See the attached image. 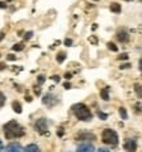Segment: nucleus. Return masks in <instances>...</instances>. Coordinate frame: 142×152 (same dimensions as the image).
<instances>
[{"label":"nucleus","mask_w":142,"mask_h":152,"mask_svg":"<svg viewBox=\"0 0 142 152\" xmlns=\"http://www.w3.org/2000/svg\"><path fill=\"white\" fill-rule=\"evenodd\" d=\"M25 134L24 127L17 123L16 121H9L8 123L4 125V135L7 139H16V138H21Z\"/></svg>","instance_id":"obj_1"},{"label":"nucleus","mask_w":142,"mask_h":152,"mask_svg":"<svg viewBox=\"0 0 142 152\" xmlns=\"http://www.w3.org/2000/svg\"><path fill=\"white\" fill-rule=\"evenodd\" d=\"M72 113L79 121H89L92 118L91 112L84 104H75L72 106Z\"/></svg>","instance_id":"obj_2"},{"label":"nucleus","mask_w":142,"mask_h":152,"mask_svg":"<svg viewBox=\"0 0 142 152\" xmlns=\"http://www.w3.org/2000/svg\"><path fill=\"white\" fill-rule=\"evenodd\" d=\"M101 140L105 144H109V146H117L118 143V135L115 130L112 128H105L101 134Z\"/></svg>","instance_id":"obj_3"},{"label":"nucleus","mask_w":142,"mask_h":152,"mask_svg":"<svg viewBox=\"0 0 142 152\" xmlns=\"http://www.w3.org/2000/svg\"><path fill=\"white\" fill-rule=\"evenodd\" d=\"M34 128H36V131L38 134H42V135H45L47 131V122L46 119H44V118H41V119H37L36 123H34Z\"/></svg>","instance_id":"obj_4"},{"label":"nucleus","mask_w":142,"mask_h":152,"mask_svg":"<svg viewBox=\"0 0 142 152\" xmlns=\"http://www.w3.org/2000/svg\"><path fill=\"white\" fill-rule=\"evenodd\" d=\"M124 148L129 152H134L137 149V143L133 140V139H126L125 143H124Z\"/></svg>","instance_id":"obj_5"},{"label":"nucleus","mask_w":142,"mask_h":152,"mask_svg":"<svg viewBox=\"0 0 142 152\" xmlns=\"http://www.w3.org/2000/svg\"><path fill=\"white\" fill-rule=\"evenodd\" d=\"M76 149H78V151H82V152H92V151H95V147L92 146L89 142H86V143L78 146V148Z\"/></svg>","instance_id":"obj_6"},{"label":"nucleus","mask_w":142,"mask_h":152,"mask_svg":"<svg viewBox=\"0 0 142 152\" xmlns=\"http://www.w3.org/2000/svg\"><path fill=\"white\" fill-rule=\"evenodd\" d=\"M78 139H82V140H93L95 139V135L92 132H80L78 136H76Z\"/></svg>","instance_id":"obj_7"},{"label":"nucleus","mask_w":142,"mask_h":152,"mask_svg":"<svg viewBox=\"0 0 142 152\" xmlns=\"http://www.w3.org/2000/svg\"><path fill=\"white\" fill-rule=\"evenodd\" d=\"M116 37H117V39H118L120 42H126V41L129 39L128 31H126V30H120V31H117Z\"/></svg>","instance_id":"obj_8"},{"label":"nucleus","mask_w":142,"mask_h":152,"mask_svg":"<svg viewBox=\"0 0 142 152\" xmlns=\"http://www.w3.org/2000/svg\"><path fill=\"white\" fill-rule=\"evenodd\" d=\"M22 149L24 148L20 146V144H16V143H12L7 147V151H22Z\"/></svg>","instance_id":"obj_9"},{"label":"nucleus","mask_w":142,"mask_h":152,"mask_svg":"<svg viewBox=\"0 0 142 152\" xmlns=\"http://www.w3.org/2000/svg\"><path fill=\"white\" fill-rule=\"evenodd\" d=\"M110 10H112L113 13H120L121 12V5L118 4V3H112V4H110Z\"/></svg>","instance_id":"obj_10"},{"label":"nucleus","mask_w":142,"mask_h":152,"mask_svg":"<svg viewBox=\"0 0 142 152\" xmlns=\"http://www.w3.org/2000/svg\"><path fill=\"white\" fill-rule=\"evenodd\" d=\"M100 96H101V98L104 100V101H108V100H109V93H108V88L101 89V92H100Z\"/></svg>","instance_id":"obj_11"},{"label":"nucleus","mask_w":142,"mask_h":152,"mask_svg":"<svg viewBox=\"0 0 142 152\" xmlns=\"http://www.w3.org/2000/svg\"><path fill=\"white\" fill-rule=\"evenodd\" d=\"M24 149H25V151H36V152H38L39 151V147L36 146V144H29V146H26Z\"/></svg>","instance_id":"obj_12"},{"label":"nucleus","mask_w":142,"mask_h":152,"mask_svg":"<svg viewBox=\"0 0 142 152\" xmlns=\"http://www.w3.org/2000/svg\"><path fill=\"white\" fill-rule=\"evenodd\" d=\"M12 107H13V110H15L16 113H21V112H22V110H21V105L18 104L17 101L13 102V104H12Z\"/></svg>","instance_id":"obj_13"},{"label":"nucleus","mask_w":142,"mask_h":152,"mask_svg":"<svg viewBox=\"0 0 142 152\" xmlns=\"http://www.w3.org/2000/svg\"><path fill=\"white\" fill-rule=\"evenodd\" d=\"M12 49L15 50V51H21V50L24 49V43H22V42H20V43H16Z\"/></svg>","instance_id":"obj_14"},{"label":"nucleus","mask_w":142,"mask_h":152,"mask_svg":"<svg viewBox=\"0 0 142 152\" xmlns=\"http://www.w3.org/2000/svg\"><path fill=\"white\" fill-rule=\"evenodd\" d=\"M65 58H66V54H65V52H59V54L57 55V62H58V63H62L63 60H65Z\"/></svg>","instance_id":"obj_15"},{"label":"nucleus","mask_w":142,"mask_h":152,"mask_svg":"<svg viewBox=\"0 0 142 152\" xmlns=\"http://www.w3.org/2000/svg\"><path fill=\"white\" fill-rule=\"evenodd\" d=\"M107 46H108V49H109L110 51H117V50H118V47L116 46V45L113 43V42H108Z\"/></svg>","instance_id":"obj_16"},{"label":"nucleus","mask_w":142,"mask_h":152,"mask_svg":"<svg viewBox=\"0 0 142 152\" xmlns=\"http://www.w3.org/2000/svg\"><path fill=\"white\" fill-rule=\"evenodd\" d=\"M118 112H120V115H121V118H122V119H126V118H128L126 110L124 109V107H120V110H118Z\"/></svg>","instance_id":"obj_17"},{"label":"nucleus","mask_w":142,"mask_h":152,"mask_svg":"<svg viewBox=\"0 0 142 152\" xmlns=\"http://www.w3.org/2000/svg\"><path fill=\"white\" fill-rule=\"evenodd\" d=\"M4 102H5V96L1 93V92H0V107L4 105Z\"/></svg>","instance_id":"obj_18"},{"label":"nucleus","mask_w":142,"mask_h":152,"mask_svg":"<svg viewBox=\"0 0 142 152\" xmlns=\"http://www.w3.org/2000/svg\"><path fill=\"white\" fill-rule=\"evenodd\" d=\"M118 59H120V60H126V59H128V54L125 52V54L118 55Z\"/></svg>","instance_id":"obj_19"},{"label":"nucleus","mask_w":142,"mask_h":152,"mask_svg":"<svg viewBox=\"0 0 142 152\" xmlns=\"http://www.w3.org/2000/svg\"><path fill=\"white\" fill-rule=\"evenodd\" d=\"M89 42H91V43H93V45H96L97 43V38L95 36H92L91 38H89Z\"/></svg>","instance_id":"obj_20"},{"label":"nucleus","mask_w":142,"mask_h":152,"mask_svg":"<svg viewBox=\"0 0 142 152\" xmlns=\"http://www.w3.org/2000/svg\"><path fill=\"white\" fill-rule=\"evenodd\" d=\"M32 36H33V33H32V31H29V33L25 34V37H24V38H25V39H30Z\"/></svg>","instance_id":"obj_21"},{"label":"nucleus","mask_w":142,"mask_h":152,"mask_svg":"<svg viewBox=\"0 0 142 152\" xmlns=\"http://www.w3.org/2000/svg\"><path fill=\"white\" fill-rule=\"evenodd\" d=\"M65 45H66V46H71V45H72V41H71V39H66V41H65Z\"/></svg>","instance_id":"obj_22"},{"label":"nucleus","mask_w":142,"mask_h":152,"mask_svg":"<svg viewBox=\"0 0 142 152\" xmlns=\"http://www.w3.org/2000/svg\"><path fill=\"white\" fill-rule=\"evenodd\" d=\"M99 117L101 119H107V114H104V113H99Z\"/></svg>","instance_id":"obj_23"},{"label":"nucleus","mask_w":142,"mask_h":152,"mask_svg":"<svg viewBox=\"0 0 142 152\" xmlns=\"http://www.w3.org/2000/svg\"><path fill=\"white\" fill-rule=\"evenodd\" d=\"M44 81H45V77H44V76H39V77H38V83H39V84H42Z\"/></svg>","instance_id":"obj_24"},{"label":"nucleus","mask_w":142,"mask_h":152,"mask_svg":"<svg viewBox=\"0 0 142 152\" xmlns=\"http://www.w3.org/2000/svg\"><path fill=\"white\" fill-rule=\"evenodd\" d=\"M63 135V128H58V136H62Z\"/></svg>","instance_id":"obj_25"},{"label":"nucleus","mask_w":142,"mask_h":152,"mask_svg":"<svg viewBox=\"0 0 142 152\" xmlns=\"http://www.w3.org/2000/svg\"><path fill=\"white\" fill-rule=\"evenodd\" d=\"M129 67H130V64H129V63H128V64H122V66H121V68H122V70H126V68H129Z\"/></svg>","instance_id":"obj_26"},{"label":"nucleus","mask_w":142,"mask_h":152,"mask_svg":"<svg viewBox=\"0 0 142 152\" xmlns=\"http://www.w3.org/2000/svg\"><path fill=\"white\" fill-rule=\"evenodd\" d=\"M0 8H3V9H4V8H7V4H5V3H3V1H0Z\"/></svg>","instance_id":"obj_27"},{"label":"nucleus","mask_w":142,"mask_h":152,"mask_svg":"<svg viewBox=\"0 0 142 152\" xmlns=\"http://www.w3.org/2000/svg\"><path fill=\"white\" fill-rule=\"evenodd\" d=\"M15 55H8V60H15Z\"/></svg>","instance_id":"obj_28"},{"label":"nucleus","mask_w":142,"mask_h":152,"mask_svg":"<svg viewBox=\"0 0 142 152\" xmlns=\"http://www.w3.org/2000/svg\"><path fill=\"white\" fill-rule=\"evenodd\" d=\"M5 68V63H0V71H3Z\"/></svg>","instance_id":"obj_29"},{"label":"nucleus","mask_w":142,"mask_h":152,"mask_svg":"<svg viewBox=\"0 0 142 152\" xmlns=\"http://www.w3.org/2000/svg\"><path fill=\"white\" fill-rule=\"evenodd\" d=\"M4 36H5V34L3 33V31H0V41H3V39H4Z\"/></svg>","instance_id":"obj_30"},{"label":"nucleus","mask_w":142,"mask_h":152,"mask_svg":"<svg viewBox=\"0 0 142 152\" xmlns=\"http://www.w3.org/2000/svg\"><path fill=\"white\" fill-rule=\"evenodd\" d=\"M63 86H65V88H70V84H68V83H65V85H63Z\"/></svg>","instance_id":"obj_31"},{"label":"nucleus","mask_w":142,"mask_h":152,"mask_svg":"<svg viewBox=\"0 0 142 152\" xmlns=\"http://www.w3.org/2000/svg\"><path fill=\"white\" fill-rule=\"evenodd\" d=\"M139 70H141V72H142V59L139 60Z\"/></svg>","instance_id":"obj_32"},{"label":"nucleus","mask_w":142,"mask_h":152,"mask_svg":"<svg viewBox=\"0 0 142 152\" xmlns=\"http://www.w3.org/2000/svg\"><path fill=\"white\" fill-rule=\"evenodd\" d=\"M53 79H54V81H58V80H59V77H58V76H54Z\"/></svg>","instance_id":"obj_33"},{"label":"nucleus","mask_w":142,"mask_h":152,"mask_svg":"<svg viewBox=\"0 0 142 152\" xmlns=\"http://www.w3.org/2000/svg\"><path fill=\"white\" fill-rule=\"evenodd\" d=\"M3 149V143H1V140H0V151Z\"/></svg>","instance_id":"obj_34"},{"label":"nucleus","mask_w":142,"mask_h":152,"mask_svg":"<svg viewBox=\"0 0 142 152\" xmlns=\"http://www.w3.org/2000/svg\"><path fill=\"white\" fill-rule=\"evenodd\" d=\"M125 1H133V0H125Z\"/></svg>","instance_id":"obj_35"},{"label":"nucleus","mask_w":142,"mask_h":152,"mask_svg":"<svg viewBox=\"0 0 142 152\" xmlns=\"http://www.w3.org/2000/svg\"><path fill=\"white\" fill-rule=\"evenodd\" d=\"M9 1H11V0H9Z\"/></svg>","instance_id":"obj_36"},{"label":"nucleus","mask_w":142,"mask_h":152,"mask_svg":"<svg viewBox=\"0 0 142 152\" xmlns=\"http://www.w3.org/2000/svg\"><path fill=\"white\" fill-rule=\"evenodd\" d=\"M96 1H97V0H96Z\"/></svg>","instance_id":"obj_37"}]
</instances>
